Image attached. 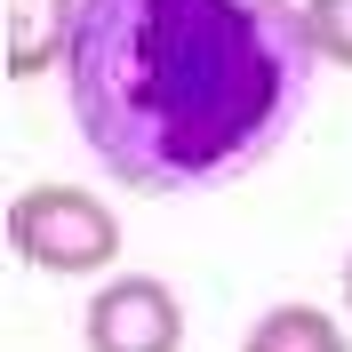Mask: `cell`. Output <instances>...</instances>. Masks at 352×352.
Returning a JSON list of instances; mask_svg holds the SVG:
<instances>
[{"label": "cell", "mask_w": 352, "mask_h": 352, "mask_svg": "<svg viewBox=\"0 0 352 352\" xmlns=\"http://www.w3.org/2000/svg\"><path fill=\"white\" fill-rule=\"evenodd\" d=\"M320 65L296 0H80L65 96L112 184L208 192L305 120Z\"/></svg>", "instance_id": "1"}, {"label": "cell", "mask_w": 352, "mask_h": 352, "mask_svg": "<svg viewBox=\"0 0 352 352\" xmlns=\"http://www.w3.org/2000/svg\"><path fill=\"white\" fill-rule=\"evenodd\" d=\"M0 232L32 272H56V280L112 272V256H120V217L88 184H24L0 217Z\"/></svg>", "instance_id": "2"}, {"label": "cell", "mask_w": 352, "mask_h": 352, "mask_svg": "<svg viewBox=\"0 0 352 352\" xmlns=\"http://www.w3.org/2000/svg\"><path fill=\"white\" fill-rule=\"evenodd\" d=\"M88 352H184V296L153 272H104L80 312Z\"/></svg>", "instance_id": "3"}, {"label": "cell", "mask_w": 352, "mask_h": 352, "mask_svg": "<svg viewBox=\"0 0 352 352\" xmlns=\"http://www.w3.org/2000/svg\"><path fill=\"white\" fill-rule=\"evenodd\" d=\"M80 0H0V65L8 80H41L48 65H65Z\"/></svg>", "instance_id": "4"}, {"label": "cell", "mask_w": 352, "mask_h": 352, "mask_svg": "<svg viewBox=\"0 0 352 352\" xmlns=\"http://www.w3.org/2000/svg\"><path fill=\"white\" fill-rule=\"evenodd\" d=\"M241 352H352V336L320 305H272V312H256V329L241 336Z\"/></svg>", "instance_id": "5"}, {"label": "cell", "mask_w": 352, "mask_h": 352, "mask_svg": "<svg viewBox=\"0 0 352 352\" xmlns=\"http://www.w3.org/2000/svg\"><path fill=\"white\" fill-rule=\"evenodd\" d=\"M305 24L320 41V56L352 72V0H305Z\"/></svg>", "instance_id": "6"}, {"label": "cell", "mask_w": 352, "mask_h": 352, "mask_svg": "<svg viewBox=\"0 0 352 352\" xmlns=\"http://www.w3.org/2000/svg\"><path fill=\"white\" fill-rule=\"evenodd\" d=\"M344 312H352V256H344Z\"/></svg>", "instance_id": "7"}]
</instances>
